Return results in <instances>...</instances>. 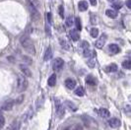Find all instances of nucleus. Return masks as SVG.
Returning a JSON list of instances; mask_svg holds the SVG:
<instances>
[{
    "label": "nucleus",
    "mask_w": 131,
    "mask_h": 130,
    "mask_svg": "<svg viewBox=\"0 0 131 130\" xmlns=\"http://www.w3.org/2000/svg\"><path fill=\"white\" fill-rule=\"evenodd\" d=\"M30 32H32V30L30 31V29L28 28L26 30V32H25V34L21 37L20 42H21V45L23 46L24 49L28 53H30V54H36L35 46H34V44L31 41V39H30Z\"/></svg>",
    "instance_id": "f257e3e1"
},
{
    "label": "nucleus",
    "mask_w": 131,
    "mask_h": 130,
    "mask_svg": "<svg viewBox=\"0 0 131 130\" xmlns=\"http://www.w3.org/2000/svg\"><path fill=\"white\" fill-rule=\"evenodd\" d=\"M28 80H27L26 76L24 75H20L18 76V80H17V91L19 93H23L28 89Z\"/></svg>",
    "instance_id": "f03ea898"
},
{
    "label": "nucleus",
    "mask_w": 131,
    "mask_h": 130,
    "mask_svg": "<svg viewBox=\"0 0 131 130\" xmlns=\"http://www.w3.org/2000/svg\"><path fill=\"white\" fill-rule=\"evenodd\" d=\"M63 65H64L63 59L59 58V57L58 58H55L52 61V68H53V70H55V71H60V70L62 69Z\"/></svg>",
    "instance_id": "7ed1b4c3"
},
{
    "label": "nucleus",
    "mask_w": 131,
    "mask_h": 130,
    "mask_svg": "<svg viewBox=\"0 0 131 130\" xmlns=\"http://www.w3.org/2000/svg\"><path fill=\"white\" fill-rule=\"evenodd\" d=\"M55 110H56V114L58 115L59 117H62L64 115V106L63 104L59 102L58 100H55Z\"/></svg>",
    "instance_id": "20e7f679"
},
{
    "label": "nucleus",
    "mask_w": 131,
    "mask_h": 130,
    "mask_svg": "<svg viewBox=\"0 0 131 130\" xmlns=\"http://www.w3.org/2000/svg\"><path fill=\"white\" fill-rule=\"evenodd\" d=\"M105 40H106V36H105V35H103V36L96 41V44H95L96 47H97V48H103V47L105 46Z\"/></svg>",
    "instance_id": "39448f33"
},
{
    "label": "nucleus",
    "mask_w": 131,
    "mask_h": 130,
    "mask_svg": "<svg viewBox=\"0 0 131 130\" xmlns=\"http://www.w3.org/2000/svg\"><path fill=\"white\" fill-rule=\"evenodd\" d=\"M108 125L112 128H118V127H120L121 122H120V120L118 118H111L108 120Z\"/></svg>",
    "instance_id": "423d86ee"
},
{
    "label": "nucleus",
    "mask_w": 131,
    "mask_h": 130,
    "mask_svg": "<svg viewBox=\"0 0 131 130\" xmlns=\"http://www.w3.org/2000/svg\"><path fill=\"white\" fill-rule=\"evenodd\" d=\"M20 69H21V71L22 73L24 74V76H26V77H31L32 76V72L30 70V68L26 66V65H20Z\"/></svg>",
    "instance_id": "0eeeda50"
},
{
    "label": "nucleus",
    "mask_w": 131,
    "mask_h": 130,
    "mask_svg": "<svg viewBox=\"0 0 131 130\" xmlns=\"http://www.w3.org/2000/svg\"><path fill=\"white\" fill-rule=\"evenodd\" d=\"M13 106H14V102L13 101H8V102H5L4 104H2V110L3 111H11L12 109H13Z\"/></svg>",
    "instance_id": "6e6552de"
},
{
    "label": "nucleus",
    "mask_w": 131,
    "mask_h": 130,
    "mask_svg": "<svg viewBox=\"0 0 131 130\" xmlns=\"http://www.w3.org/2000/svg\"><path fill=\"white\" fill-rule=\"evenodd\" d=\"M65 86L67 89H70V90H73L75 87H76V81L74 79H67L65 81Z\"/></svg>",
    "instance_id": "1a4fd4ad"
},
{
    "label": "nucleus",
    "mask_w": 131,
    "mask_h": 130,
    "mask_svg": "<svg viewBox=\"0 0 131 130\" xmlns=\"http://www.w3.org/2000/svg\"><path fill=\"white\" fill-rule=\"evenodd\" d=\"M98 113L100 116L104 117V118H107V117L111 116V112L106 109H100V110H98Z\"/></svg>",
    "instance_id": "9d476101"
},
{
    "label": "nucleus",
    "mask_w": 131,
    "mask_h": 130,
    "mask_svg": "<svg viewBox=\"0 0 131 130\" xmlns=\"http://www.w3.org/2000/svg\"><path fill=\"white\" fill-rule=\"evenodd\" d=\"M108 50H110V52H112V54H116L120 51V47L115 44H112L108 46Z\"/></svg>",
    "instance_id": "9b49d317"
},
{
    "label": "nucleus",
    "mask_w": 131,
    "mask_h": 130,
    "mask_svg": "<svg viewBox=\"0 0 131 130\" xmlns=\"http://www.w3.org/2000/svg\"><path fill=\"white\" fill-rule=\"evenodd\" d=\"M32 116H33V110H32V109H29V110L23 114L22 119H23V121H27V120H29L30 118H32Z\"/></svg>",
    "instance_id": "f8f14e48"
},
{
    "label": "nucleus",
    "mask_w": 131,
    "mask_h": 130,
    "mask_svg": "<svg viewBox=\"0 0 131 130\" xmlns=\"http://www.w3.org/2000/svg\"><path fill=\"white\" fill-rule=\"evenodd\" d=\"M118 67L116 64H114V63H112V64H110L107 65L106 67L105 68V72H107V73H112V72H115L117 71Z\"/></svg>",
    "instance_id": "ddd939ff"
},
{
    "label": "nucleus",
    "mask_w": 131,
    "mask_h": 130,
    "mask_svg": "<svg viewBox=\"0 0 131 130\" xmlns=\"http://www.w3.org/2000/svg\"><path fill=\"white\" fill-rule=\"evenodd\" d=\"M86 84L89 85V86H95L97 84V80L95 79V77H93L92 75H89L85 80Z\"/></svg>",
    "instance_id": "4468645a"
},
{
    "label": "nucleus",
    "mask_w": 131,
    "mask_h": 130,
    "mask_svg": "<svg viewBox=\"0 0 131 130\" xmlns=\"http://www.w3.org/2000/svg\"><path fill=\"white\" fill-rule=\"evenodd\" d=\"M69 35H70L71 39H72L74 41H77V40L80 39V35H79V32H77L76 30H70Z\"/></svg>",
    "instance_id": "2eb2a0df"
},
{
    "label": "nucleus",
    "mask_w": 131,
    "mask_h": 130,
    "mask_svg": "<svg viewBox=\"0 0 131 130\" xmlns=\"http://www.w3.org/2000/svg\"><path fill=\"white\" fill-rule=\"evenodd\" d=\"M51 58H52V50H51V48H50V47H47L46 52H45L43 59H45L46 61H48V60H50Z\"/></svg>",
    "instance_id": "dca6fc26"
},
{
    "label": "nucleus",
    "mask_w": 131,
    "mask_h": 130,
    "mask_svg": "<svg viewBox=\"0 0 131 130\" xmlns=\"http://www.w3.org/2000/svg\"><path fill=\"white\" fill-rule=\"evenodd\" d=\"M78 9L81 11V12H84L86 11L87 9H88V3L84 1V0H82V1H80L78 3Z\"/></svg>",
    "instance_id": "f3484780"
},
{
    "label": "nucleus",
    "mask_w": 131,
    "mask_h": 130,
    "mask_svg": "<svg viewBox=\"0 0 131 130\" xmlns=\"http://www.w3.org/2000/svg\"><path fill=\"white\" fill-rule=\"evenodd\" d=\"M47 84L49 87H54L55 86V84H56V75L55 74L50 75V77L47 80Z\"/></svg>",
    "instance_id": "a211bd4d"
},
{
    "label": "nucleus",
    "mask_w": 131,
    "mask_h": 130,
    "mask_svg": "<svg viewBox=\"0 0 131 130\" xmlns=\"http://www.w3.org/2000/svg\"><path fill=\"white\" fill-rule=\"evenodd\" d=\"M105 14H106L107 17H110V18H112V19H115V18L117 17V12L114 11V10H112V9H107V10L105 11Z\"/></svg>",
    "instance_id": "6ab92c4d"
},
{
    "label": "nucleus",
    "mask_w": 131,
    "mask_h": 130,
    "mask_svg": "<svg viewBox=\"0 0 131 130\" xmlns=\"http://www.w3.org/2000/svg\"><path fill=\"white\" fill-rule=\"evenodd\" d=\"M75 95L78 96V97H83L85 95V90L83 87H78L76 90H75Z\"/></svg>",
    "instance_id": "aec40b11"
},
{
    "label": "nucleus",
    "mask_w": 131,
    "mask_h": 130,
    "mask_svg": "<svg viewBox=\"0 0 131 130\" xmlns=\"http://www.w3.org/2000/svg\"><path fill=\"white\" fill-rule=\"evenodd\" d=\"M95 54H96V52L94 51V50H90L89 48L84 50V56L85 57H92V58H94Z\"/></svg>",
    "instance_id": "412c9836"
},
{
    "label": "nucleus",
    "mask_w": 131,
    "mask_h": 130,
    "mask_svg": "<svg viewBox=\"0 0 131 130\" xmlns=\"http://www.w3.org/2000/svg\"><path fill=\"white\" fill-rule=\"evenodd\" d=\"M122 6H123V2H122V1H120V0H117L116 2L112 3V7H113L115 10H119V9H121Z\"/></svg>",
    "instance_id": "4be33fe9"
},
{
    "label": "nucleus",
    "mask_w": 131,
    "mask_h": 130,
    "mask_svg": "<svg viewBox=\"0 0 131 130\" xmlns=\"http://www.w3.org/2000/svg\"><path fill=\"white\" fill-rule=\"evenodd\" d=\"M66 105L72 111H76L78 110V107H77V105H75V104H73L72 102H70V101H66Z\"/></svg>",
    "instance_id": "5701e85b"
},
{
    "label": "nucleus",
    "mask_w": 131,
    "mask_h": 130,
    "mask_svg": "<svg viewBox=\"0 0 131 130\" xmlns=\"http://www.w3.org/2000/svg\"><path fill=\"white\" fill-rule=\"evenodd\" d=\"M59 44H60V46H62L64 49H66V50H69L70 49V46H69V44L68 42H66L64 39H59Z\"/></svg>",
    "instance_id": "b1692460"
},
{
    "label": "nucleus",
    "mask_w": 131,
    "mask_h": 130,
    "mask_svg": "<svg viewBox=\"0 0 131 130\" xmlns=\"http://www.w3.org/2000/svg\"><path fill=\"white\" fill-rule=\"evenodd\" d=\"M90 35H91L92 38H97L99 36V30L97 28H92L90 30Z\"/></svg>",
    "instance_id": "393cba45"
},
{
    "label": "nucleus",
    "mask_w": 131,
    "mask_h": 130,
    "mask_svg": "<svg viewBox=\"0 0 131 130\" xmlns=\"http://www.w3.org/2000/svg\"><path fill=\"white\" fill-rule=\"evenodd\" d=\"M74 23H75V25H76L77 30H78V31H81V30H82V24H81V20H80V18H79V17L75 18Z\"/></svg>",
    "instance_id": "a878e982"
},
{
    "label": "nucleus",
    "mask_w": 131,
    "mask_h": 130,
    "mask_svg": "<svg viewBox=\"0 0 131 130\" xmlns=\"http://www.w3.org/2000/svg\"><path fill=\"white\" fill-rule=\"evenodd\" d=\"M73 24H74V20H73V17H72V16H69V17L66 19V26H67V27H71V26H73Z\"/></svg>",
    "instance_id": "bb28decb"
},
{
    "label": "nucleus",
    "mask_w": 131,
    "mask_h": 130,
    "mask_svg": "<svg viewBox=\"0 0 131 130\" xmlns=\"http://www.w3.org/2000/svg\"><path fill=\"white\" fill-rule=\"evenodd\" d=\"M122 67L125 69H130L131 68V62L130 60H125L122 62Z\"/></svg>",
    "instance_id": "cd10ccee"
},
{
    "label": "nucleus",
    "mask_w": 131,
    "mask_h": 130,
    "mask_svg": "<svg viewBox=\"0 0 131 130\" xmlns=\"http://www.w3.org/2000/svg\"><path fill=\"white\" fill-rule=\"evenodd\" d=\"M87 64H88V66H89L90 68H94V67L96 66V61H95V59L94 58H91L88 60Z\"/></svg>",
    "instance_id": "c85d7f7f"
},
{
    "label": "nucleus",
    "mask_w": 131,
    "mask_h": 130,
    "mask_svg": "<svg viewBox=\"0 0 131 130\" xmlns=\"http://www.w3.org/2000/svg\"><path fill=\"white\" fill-rule=\"evenodd\" d=\"M58 13H59V16H60V18H64V8L62 5H60L58 7Z\"/></svg>",
    "instance_id": "c756f323"
},
{
    "label": "nucleus",
    "mask_w": 131,
    "mask_h": 130,
    "mask_svg": "<svg viewBox=\"0 0 131 130\" xmlns=\"http://www.w3.org/2000/svg\"><path fill=\"white\" fill-rule=\"evenodd\" d=\"M46 23L47 24H49V25H51V23H52V17H51V13H46Z\"/></svg>",
    "instance_id": "7c9ffc66"
},
{
    "label": "nucleus",
    "mask_w": 131,
    "mask_h": 130,
    "mask_svg": "<svg viewBox=\"0 0 131 130\" xmlns=\"http://www.w3.org/2000/svg\"><path fill=\"white\" fill-rule=\"evenodd\" d=\"M81 47H82L84 50H85V49H88V48H89V42L86 41V40H83L82 44H81Z\"/></svg>",
    "instance_id": "2f4dec72"
},
{
    "label": "nucleus",
    "mask_w": 131,
    "mask_h": 130,
    "mask_svg": "<svg viewBox=\"0 0 131 130\" xmlns=\"http://www.w3.org/2000/svg\"><path fill=\"white\" fill-rule=\"evenodd\" d=\"M4 125H5V118L2 114H0V129L3 128Z\"/></svg>",
    "instance_id": "473e14b6"
},
{
    "label": "nucleus",
    "mask_w": 131,
    "mask_h": 130,
    "mask_svg": "<svg viewBox=\"0 0 131 130\" xmlns=\"http://www.w3.org/2000/svg\"><path fill=\"white\" fill-rule=\"evenodd\" d=\"M20 127V123L18 122H14L12 125H11V130H18Z\"/></svg>",
    "instance_id": "72a5a7b5"
},
{
    "label": "nucleus",
    "mask_w": 131,
    "mask_h": 130,
    "mask_svg": "<svg viewBox=\"0 0 131 130\" xmlns=\"http://www.w3.org/2000/svg\"><path fill=\"white\" fill-rule=\"evenodd\" d=\"M46 32L48 35V36H50L51 35V31H50V25L49 24H46Z\"/></svg>",
    "instance_id": "f704fd0d"
},
{
    "label": "nucleus",
    "mask_w": 131,
    "mask_h": 130,
    "mask_svg": "<svg viewBox=\"0 0 131 130\" xmlns=\"http://www.w3.org/2000/svg\"><path fill=\"white\" fill-rule=\"evenodd\" d=\"M125 4H126V6H127V8H129V9H131V0H126Z\"/></svg>",
    "instance_id": "c9c22d12"
},
{
    "label": "nucleus",
    "mask_w": 131,
    "mask_h": 130,
    "mask_svg": "<svg viewBox=\"0 0 131 130\" xmlns=\"http://www.w3.org/2000/svg\"><path fill=\"white\" fill-rule=\"evenodd\" d=\"M23 59H24V60H26L28 64H31V63H32V59L28 58V57H26V56H24V57H23Z\"/></svg>",
    "instance_id": "e433bc0d"
},
{
    "label": "nucleus",
    "mask_w": 131,
    "mask_h": 130,
    "mask_svg": "<svg viewBox=\"0 0 131 130\" xmlns=\"http://www.w3.org/2000/svg\"><path fill=\"white\" fill-rule=\"evenodd\" d=\"M90 3L92 4L93 6H96L97 5V0H90Z\"/></svg>",
    "instance_id": "4c0bfd02"
},
{
    "label": "nucleus",
    "mask_w": 131,
    "mask_h": 130,
    "mask_svg": "<svg viewBox=\"0 0 131 130\" xmlns=\"http://www.w3.org/2000/svg\"><path fill=\"white\" fill-rule=\"evenodd\" d=\"M74 130H83V127H82L81 125H77V126L74 128Z\"/></svg>",
    "instance_id": "58836bf2"
},
{
    "label": "nucleus",
    "mask_w": 131,
    "mask_h": 130,
    "mask_svg": "<svg viewBox=\"0 0 131 130\" xmlns=\"http://www.w3.org/2000/svg\"><path fill=\"white\" fill-rule=\"evenodd\" d=\"M23 100H24V96H21V97L17 100V104H20V103H21V101H23Z\"/></svg>",
    "instance_id": "ea45409f"
},
{
    "label": "nucleus",
    "mask_w": 131,
    "mask_h": 130,
    "mask_svg": "<svg viewBox=\"0 0 131 130\" xmlns=\"http://www.w3.org/2000/svg\"><path fill=\"white\" fill-rule=\"evenodd\" d=\"M65 130H69V128H66V129Z\"/></svg>",
    "instance_id": "a19ab883"
},
{
    "label": "nucleus",
    "mask_w": 131,
    "mask_h": 130,
    "mask_svg": "<svg viewBox=\"0 0 131 130\" xmlns=\"http://www.w3.org/2000/svg\"><path fill=\"white\" fill-rule=\"evenodd\" d=\"M108 1H113V0H108Z\"/></svg>",
    "instance_id": "79ce46f5"
}]
</instances>
